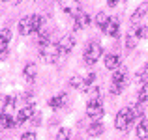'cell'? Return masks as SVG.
I'll use <instances>...</instances> for the list:
<instances>
[{"mask_svg": "<svg viewBox=\"0 0 148 140\" xmlns=\"http://www.w3.org/2000/svg\"><path fill=\"white\" fill-rule=\"evenodd\" d=\"M41 24H43V19L40 15H26L25 19L19 21V34L21 36H28L32 32H40Z\"/></svg>", "mask_w": 148, "mask_h": 140, "instance_id": "obj_1", "label": "cell"}, {"mask_svg": "<svg viewBox=\"0 0 148 140\" xmlns=\"http://www.w3.org/2000/svg\"><path fill=\"white\" fill-rule=\"evenodd\" d=\"M60 54H62V50H60V47H58V43H54V41H49V43L40 47V56L43 58L45 62H56Z\"/></svg>", "mask_w": 148, "mask_h": 140, "instance_id": "obj_2", "label": "cell"}, {"mask_svg": "<svg viewBox=\"0 0 148 140\" xmlns=\"http://www.w3.org/2000/svg\"><path fill=\"white\" fill-rule=\"evenodd\" d=\"M101 54H103V49H101L99 43H96V41H90V43L86 45V49H84V62H86L88 65H94L96 62L101 58Z\"/></svg>", "mask_w": 148, "mask_h": 140, "instance_id": "obj_3", "label": "cell"}, {"mask_svg": "<svg viewBox=\"0 0 148 140\" xmlns=\"http://www.w3.org/2000/svg\"><path fill=\"white\" fill-rule=\"evenodd\" d=\"M86 116L94 122H99L103 118V105H101V99H90L86 105Z\"/></svg>", "mask_w": 148, "mask_h": 140, "instance_id": "obj_4", "label": "cell"}, {"mask_svg": "<svg viewBox=\"0 0 148 140\" xmlns=\"http://www.w3.org/2000/svg\"><path fill=\"white\" fill-rule=\"evenodd\" d=\"M131 110L130 108H122V110L116 114V120H114V127L118 131H127L131 127Z\"/></svg>", "mask_w": 148, "mask_h": 140, "instance_id": "obj_5", "label": "cell"}, {"mask_svg": "<svg viewBox=\"0 0 148 140\" xmlns=\"http://www.w3.org/2000/svg\"><path fill=\"white\" fill-rule=\"evenodd\" d=\"M60 6H62V10H64L68 15H71L73 19H75L81 11H83L81 0H60Z\"/></svg>", "mask_w": 148, "mask_h": 140, "instance_id": "obj_6", "label": "cell"}, {"mask_svg": "<svg viewBox=\"0 0 148 140\" xmlns=\"http://www.w3.org/2000/svg\"><path fill=\"white\" fill-rule=\"evenodd\" d=\"M34 114H36V108H34V105H32V103H26L25 107L19 110V114H17V123H25V122H28V120H32Z\"/></svg>", "mask_w": 148, "mask_h": 140, "instance_id": "obj_7", "label": "cell"}, {"mask_svg": "<svg viewBox=\"0 0 148 140\" xmlns=\"http://www.w3.org/2000/svg\"><path fill=\"white\" fill-rule=\"evenodd\" d=\"M58 47H60L62 54H68L69 50L75 47V37H73V36H64L60 41H58Z\"/></svg>", "mask_w": 148, "mask_h": 140, "instance_id": "obj_8", "label": "cell"}, {"mask_svg": "<svg viewBox=\"0 0 148 140\" xmlns=\"http://www.w3.org/2000/svg\"><path fill=\"white\" fill-rule=\"evenodd\" d=\"M105 67L116 71V69L120 67V56H118V54H116V52L107 54V56H105Z\"/></svg>", "mask_w": 148, "mask_h": 140, "instance_id": "obj_9", "label": "cell"}, {"mask_svg": "<svg viewBox=\"0 0 148 140\" xmlns=\"http://www.w3.org/2000/svg\"><path fill=\"white\" fill-rule=\"evenodd\" d=\"M112 84H118V86L126 88V84H127V73H126V69H116L114 75H112Z\"/></svg>", "mask_w": 148, "mask_h": 140, "instance_id": "obj_10", "label": "cell"}, {"mask_svg": "<svg viewBox=\"0 0 148 140\" xmlns=\"http://www.w3.org/2000/svg\"><path fill=\"white\" fill-rule=\"evenodd\" d=\"M105 34L107 36H111V37H116L118 36V30H120V22H118V19H111L109 21V24L105 26Z\"/></svg>", "mask_w": 148, "mask_h": 140, "instance_id": "obj_11", "label": "cell"}, {"mask_svg": "<svg viewBox=\"0 0 148 140\" xmlns=\"http://www.w3.org/2000/svg\"><path fill=\"white\" fill-rule=\"evenodd\" d=\"M131 110V122H135V120H145V105L137 103L133 105V107H130Z\"/></svg>", "mask_w": 148, "mask_h": 140, "instance_id": "obj_12", "label": "cell"}, {"mask_svg": "<svg viewBox=\"0 0 148 140\" xmlns=\"http://www.w3.org/2000/svg\"><path fill=\"white\" fill-rule=\"evenodd\" d=\"M66 101H68V93L62 92V93H58V95H54L53 99L49 101V105H51V108H60L62 105H66Z\"/></svg>", "mask_w": 148, "mask_h": 140, "instance_id": "obj_13", "label": "cell"}, {"mask_svg": "<svg viewBox=\"0 0 148 140\" xmlns=\"http://www.w3.org/2000/svg\"><path fill=\"white\" fill-rule=\"evenodd\" d=\"M10 39H11L10 30H2V32H0V54L6 52L8 45H10Z\"/></svg>", "mask_w": 148, "mask_h": 140, "instance_id": "obj_14", "label": "cell"}, {"mask_svg": "<svg viewBox=\"0 0 148 140\" xmlns=\"http://www.w3.org/2000/svg\"><path fill=\"white\" fill-rule=\"evenodd\" d=\"M146 11H148V2H143L141 6H139L137 10L133 11V15H131V21H133V22H137L139 19H143V17L146 15Z\"/></svg>", "mask_w": 148, "mask_h": 140, "instance_id": "obj_15", "label": "cell"}, {"mask_svg": "<svg viewBox=\"0 0 148 140\" xmlns=\"http://www.w3.org/2000/svg\"><path fill=\"white\" fill-rule=\"evenodd\" d=\"M88 24H90V15L84 13V11H81V13L75 17V26L77 28H84V26H88Z\"/></svg>", "mask_w": 148, "mask_h": 140, "instance_id": "obj_16", "label": "cell"}, {"mask_svg": "<svg viewBox=\"0 0 148 140\" xmlns=\"http://www.w3.org/2000/svg\"><path fill=\"white\" fill-rule=\"evenodd\" d=\"M137 137L141 140H146L148 138V120H141L137 125Z\"/></svg>", "mask_w": 148, "mask_h": 140, "instance_id": "obj_17", "label": "cell"}, {"mask_svg": "<svg viewBox=\"0 0 148 140\" xmlns=\"http://www.w3.org/2000/svg\"><path fill=\"white\" fill-rule=\"evenodd\" d=\"M23 75H25L26 79L32 82V80L36 79V75H38V67H36V64H26V65H25V71H23Z\"/></svg>", "mask_w": 148, "mask_h": 140, "instance_id": "obj_18", "label": "cell"}, {"mask_svg": "<svg viewBox=\"0 0 148 140\" xmlns=\"http://www.w3.org/2000/svg\"><path fill=\"white\" fill-rule=\"evenodd\" d=\"M0 125H2L4 129H13V127L17 125V120H13L10 114H4L2 118H0Z\"/></svg>", "mask_w": 148, "mask_h": 140, "instance_id": "obj_19", "label": "cell"}, {"mask_svg": "<svg viewBox=\"0 0 148 140\" xmlns=\"http://www.w3.org/2000/svg\"><path fill=\"white\" fill-rule=\"evenodd\" d=\"M103 133V125L99 122H94L90 127H88V137H99Z\"/></svg>", "mask_w": 148, "mask_h": 140, "instance_id": "obj_20", "label": "cell"}, {"mask_svg": "<svg viewBox=\"0 0 148 140\" xmlns=\"http://www.w3.org/2000/svg\"><path fill=\"white\" fill-rule=\"evenodd\" d=\"M109 21H111V19H109V15L103 13V11H99V13L96 15V24H98L99 28H105V26L109 24Z\"/></svg>", "mask_w": 148, "mask_h": 140, "instance_id": "obj_21", "label": "cell"}, {"mask_svg": "<svg viewBox=\"0 0 148 140\" xmlns=\"http://www.w3.org/2000/svg\"><path fill=\"white\" fill-rule=\"evenodd\" d=\"M139 103L141 105H148V82H145L143 84V88L139 90Z\"/></svg>", "mask_w": 148, "mask_h": 140, "instance_id": "obj_22", "label": "cell"}, {"mask_svg": "<svg viewBox=\"0 0 148 140\" xmlns=\"http://www.w3.org/2000/svg\"><path fill=\"white\" fill-rule=\"evenodd\" d=\"M69 137H71V131L66 129V127H62V129L58 131V135H56V140H69Z\"/></svg>", "mask_w": 148, "mask_h": 140, "instance_id": "obj_23", "label": "cell"}, {"mask_svg": "<svg viewBox=\"0 0 148 140\" xmlns=\"http://www.w3.org/2000/svg\"><path fill=\"white\" fill-rule=\"evenodd\" d=\"M96 80V73H88L86 77H83V88H88Z\"/></svg>", "mask_w": 148, "mask_h": 140, "instance_id": "obj_24", "label": "cell"}, {"mask_svg": "<svg viewBox=\"0 0 148 140\" xmlns=\"http://www.w3.org/2000/svg\"><path fill=\"white\" fill-rule=\"evenodd\" d=\"M6 110H8V97L6 95H0V118L6 114Z\"/></svg>", "mask_w": 148, "mask_h": 140, "instance_id": "obj_25", "label": "cell"}, {"mask_svg": "<svg viewBox=\"0 0 148 140\" xmlns=\"http://www.w3.org/2000/svg\"><path fill=\"white\" fill-rule=\"evenodd\" d=\"M69 86H73V88H79V86H83V77L75 75L71 80H69Z\"/></svg>", "mask_w": 148, "mask_h": 140, "instance_id": "obj_26", "label": "cell"}, {"mask_svg": "<svg viewBox=\"0 0 148 140\" xmlns=\"http://www.w3.org/2000/svg\"><path fill=\"white\" fill-rule=\"evenodd\" d=\"M135 36L141 37V39H143V37H148V28H146V26H139V28L135 30Z\"/></svg>", "mask_w": 148, "mask_h": 140, "instance_id": "obj_27", "label": "cell"}, {"mask_svg": "<svg viewBox=\"0 0 148 140\" xmlns=\"http://www.w3.org/2000/svg\"><path fill=\"white\" fill-rule=\"evenodd\" d=\"M88 93H90V99H101V95H99V88L98 86H92L90 90H86Z\"/></svg>", "mask_w": 148, "mask_h": 140, "instance_id": "obj_28", "label": "cell"}, {"mask_svg": "<svg viewBox=\"0 0 148 140\" xmlns=\"http://www.w3.org/2000/svg\"><path fill=\"white\" fill-rule=\"evenodd\" d=\"M137 79L141 80V82H148V65L145 69H141V71H139V75H137Z\"/></svg>", "mask_w": 148, "mask_h": 140, "instance_id": "obj_29", "label": "cell"}, {"mask_svg": "<svg viewBox=\"0 0 148 140\" xmlns=\"http://www.w3.org/2000/svg\"><path fill=\"white\" fill-rule=\"evenodd\" d=\"M135 39H137L135 32L131 34V36H127V37H126V47H127V49H133V47H135Z\"/></svg>", "mask_w": 148, "mask_h": 140, "instance_id": "obj_30", "label": "cell"}, {"mask_svg": "<svg viewBox=\"0 0 148 140\" xmlns=\"http://www.w3.org/2000/svg\"><path fill=\"white\" fill-rule=\"evenodd\" d=\"M124 90V86H118V84H111V93L112 95H120Z\"/></svg>", "mask_w": 148, "mask_h": 140, "instance_id": "obj_31", "label": "cell"}, {"mask_svg": "<svg viewBox=\"0 0 148 140\" xmlns=\"http://www.w3.org/2000/svg\"><path fill=\"white\" fill-rule=\"evenodd\" d=\"M21 140H36V133L28 131V133H25V135L21 137Z\"/></svg>", "mask_w": 148, "mask_h": 140, "instance_id": "obj_32", "label": "cell"}, {"mask_svg": "<svg viewBox=\"0 0 148 140\" xmlns=\"http://www.w3.org/2000/svg\"><path fill=\"white\" fill-rule=\"evenodd\" d=\"M116 4H118V0H107V6L109 7H114Z\"/></svg>", "mask_w": 148, "mask_h": 140, "instance_id": "obj_33", "label": "cell"}, {"mask_svg": "<svg viewBox=\"0 0 148 140\" xmlns=\"http://www.w3.org/2000/svg\"><path fill=\"white\" fill-rule=\"evenodd\" d=\"M40 122H41V120H40V116H38V114H34V118H32V123H34V125H38Z\"/></svg>", "mask_w": 148, "mask_h": 140, "instance_id": "obj_34", "label": "cell"}, {"mask_svg": "<svg viewBox=\"0 0 148 140\" xmlns=\"http://www.w3.org/2000/svg\"><path fill=\"white\" fill-rule=\"evenodd\" d=\"M2 2H8V0H2Z\"/></svg>", "mask_w": 148, "mask_h": 140, "instance_id": "obj_35", "label": "cell"}]
</instances>
